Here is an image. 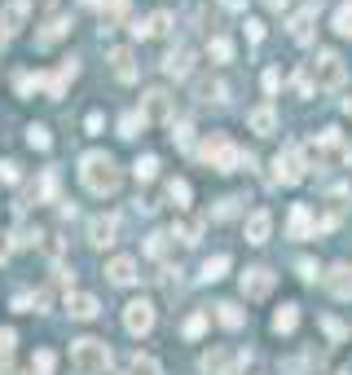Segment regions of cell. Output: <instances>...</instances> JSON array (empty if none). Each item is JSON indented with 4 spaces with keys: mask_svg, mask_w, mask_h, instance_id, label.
Wrapping results in <instances>:
<instances>
[{
    "mask_svg": "<svg viewBox=\"0 0 352 375\" xmlns=\"http://www.w3.org/2000/svg\"><path fill=\"white\" fill-rule=\"evenodd\" d=\"M80 181L93 194H115L119 181H123V172H119V164L106 155V150H88V155L80 159Z\"/></svg>",
    "mask_w": 352,
    "mask_h": 375,
    "instance_id": "1",
    "label": "cell"
},
{
    "mask_svg": "<svg viewBox=\"0 0 352 375\" xmlns=\"http://www.w3.org/2000/svg\"><path fill=\"white\" fill-rule=\"evenodd\" d=\"M71 366H75V375H106L110 344L106 340H75L71 344Z\"/></svg>",
    "mask_w": 352,
    "mask_h": 375,
    "instance_id": "2",
    "label": "cell"
},
{
    "mask_svg": "<svg viewBox=\"0 0 352 375\" xmlns=\"http://www.w3.org/2000/svg\"><path fill=\"white\" fill-rule=\"evenodd\" d=\"M198 155H203L216 172H234V168L242 164V150H238L229 137H224V133H212L203 146H198Z\"/></svg>",
    "mask_w": 352,
    "mask_h": 375,
    "instance_id": "3",
    "label": "cell"
},
{
    "mask_svg": "<svg viewBox=\"0 0 352 375\" xmlns=\"http://www.w3.org/2000/svg\"><path fill=\"white\" fill-rule=\"evenodd\" d=\"M309 71H313V84L317 89H343V80H348V66H343V58L335 54V49H321Z\"/></svg>",
    "mask_w": 352,
    "mask_h": 375,
    "instance_id": "4",
    "label": "cell"
},
{
    "mask_svg": "<svg viewBox=\"0 0 352 375\" xmlns=\"http://www.w3.org/2000/svg\"><path fill=\"white\" fill-rule=\"evenodd\" d=\"M304 168H309V155L299 146H286L278 159H273V177H278L282 186H299L304 181Z\"/></svg>",
    "mask_w": 352,
    "mask_h": 375,
    "instance_id": "5",
    "label": "cell"
},
{
    "mask_svg": "<svg viewBox=\"0 0 352 375\" xmlns=\"http://www.w3.org/2000/svg\"><path fill=\"white\" fill-rule=\"evenodd\" d=\"M115 239H119V216L115 212H97L88 221V243L97 247V252H106V247H115Z\"/></svg>",
    "mask_w": 352,
    "mask_h": 375,
    "instance_id": "6",
    "label": "cell"
},
{
    "mask_svg": "<svg viewBox=\"0 0 352 375\" xmlns=\"http://www.w3.org/2000/svg\"><path fill=\"white\" fill-rule=\"evenodd\" d=\"M123 327L133 336H150L155 331V305H150V300H128V305H123Z\"/></svg>",
    "mask_w": 352,
    "mask_h": 375,
    "instance_id": "7",
    "label": "cell"
},
{
    "mask_svg": "<svg viewBox=\"0 0 352 375\" xmlns=\"http://www.w3.org/2000/svg\"><path fill=\"white\" fill-rule=\"evenodd\" d=\"M242 296L247 300H264L269 291H273V269H264V265H251V269H242Z\"/></svg>",
    "mask_w": 352,
    "mask_h": 375,
    "instance_id": "8",
    "label": "cell"
},
{
    "mask_svg": "<svg viewBox=\"0 0 352 375\" xmlns=\"http://www.w3.org/2000/svg\"><path fill=\"white\" fill-rule=\"evenodd\" d=\"M141 115H145V124L172 119V93H167V89H150V93L141 97Z\"/></svg>",
    "mask_w": 352,
    "mask_h": 375,
    "instance_id": "9",
    "label": "cell"
},
{
    "mask_svg": "<svg viewBox=\"0 0 352 375\" xmlns=\"http://www.w3.org/2000/svg\"><path fill=\"white\" fill-rule=\"evenodd\" d=\"M75 75H80V62H75V58H66V62H62V66H58V71L44 80V93H48V97H62V93L75 84Z\"/></svg>",
    "mask_w": 352,
    "mask_h": 375,
    "instance_id": "10",
    "label": "cell"
},
{
    "mask_svg": "<svg viewBox=\"0 0 352 375\" xmlns=\"http://www.w3.org/2000/svg\"><path fill=\"white\" fill-rule=\"evenodd\" d=\"M234 362H242L238 354H234V349H207V354H203V371L207 375H234Z\"/></svg>",
    "mask_w": 352,
    "mask_h": 375,
    "instance_id": "11",
    "label": "cell"
},
{
    "mask_svg": "<svg viewBox=\"0 0 352 375\" xmlns=\"http://www.w3.org/2000/svg\"><path fill=\"white\" fill-rule=\"evenodd\" d=\"M190 66H194V49H190V44H176V49H167L163 71L172 75V80H185V75H190Z\"/></svg>",
    "mask_w": 352,
    "mask_h": 375,
    "instance_id": "12",
    "label": "cell"
},
{
    "mask_svg": "<svg viewBox=\"0 0 352 375\" xmlns=\"http://www.w3.org/2000/svg\"><path fill=\"white\" fill-rule=\"evenodd\" d=\"M106 279L115 283V287H133L141 274H137V261L133 256H115V261H106Z\"/></svg>",
    "mask_w": 352,
    "mask_h": 375,
    "instance_id": "13",
    "label": "cell"
},
{
    "mask_svg": "<svg viewBox=\"0 0 352 375\" xmlns=\"http://www.w3.org/2000/svg\"><path fill=\"white\" fill-rule=\"evenodd\" d=\"M27 14H31V0H9L5 14H0V27H5V36H18L22 27H27Z\"/></svg>",
    "mask_w": 352,
    "mask_h": 375,
    "instance_id": "14",
    "label": "cell"
},
{
    "mask_svg": "<svg viewBox=\"0 0 352 375\" xmlns=\"http://www.w3.org/2000/svg\"><path fill=\"white\" fill-rule=\"evenodd\" d=\"M269 234H273V212L269 208H256V212H251L247 216V243H269Z\"/></svg>",
    "mask_w": 352,
    "mask_h": 375,
    "instance_id": "15",
    "label": "cell"
},
{
    "mask_svg": "<svg viewBox=\"0 0 352 375\" xmlns=\"http://www.w3.org/2000/svg\"><path fill=\"white\" fill-rule=\"evenodd\" d=\"M247 129L256 137H273V133H278V111H273V106H256L247 115Z\"/></svg>",
    "mask_w": 352,
    "mask_h": 375,
    "instance_id": "16",
    "label": "cell"
},
{
    "mask_svg": "<svg viewBox=\"0 0 352 375\" xmlns=\"http://www.w3.org/2000/svg\"><path fill=\"white\" fill-rule=\"evenodd\" d=\"M326 287H331V296H339V300H352V265H335L331 274H326Z\"/></svg>",
    "mask_w": 352,
    "mask_h": 375,
    "instance_id": "17",
    "label": "cell"
},
{
    "mask_svg": "<svg viewBox=\"0 0 352 375\" xmlns=\"http://www.w3.org/2000/svg\"><path fill=\"white\" fill-rule=\"evenodd\" d=\"M110 71H115V80H123V84H133L137 80V66H133V54L128 49H110Z\"/></svg>",
    "mask_w": 352,
    "mask_h": 375,
    "instance_id": "18",
    "label": "cell"
},
{
    "mask_svg": "<svg viewBox=\"0 0 352 375\" xmlns=\"http://www.w3.org/2000/svg\"><path fill=\"white\" fill-rule=\"evenodd\" d=\"M66 309H71V318H97V309H102V305H97V296H88V291H75V296H66Z\"/></svg>",
    "mask_w": 352,
    "mask_h": 375,
    "instance_id": "19",
    "label": "cell"
},
{
    "mask_svg": "<svg viewBox=\"0 0 352 375\" xmlns=\"http://www.w3.org/2000/svg\"><path fill=\"white\" fill-rule=\"evenodd\" d=\"M313 18H317V5H304V9L291 18V36H295L299 44H309V40H313Z\"/></svg>",
    "mask_w": 352,
    "mask_h": 375,
    "instance_id": "20",
    "label": "cell"
},
{
    "mask_svg": "<svg viewBox=\"0 0 352 375\" xmlns=\"http://www.w3.org/2000/svg\"><path fill=\"white\" fill-rule=\"evenodd\" d=\"M198 102H229V84H224V80H212V75H207V80H198Z\"/></svg>",
    "mask_w": 352,
    "mask_h": 375,
    "instance_id": "21",
    "label": "cell"
},
{
    "mask_svg": "<svg viewBox=\"0 0 352 375\" xmlns=\"http://www.w3.org/2000/svg\"><path fill=\"white\" fill-rule=\"evenodd\" d=\"M313 234V212L309 204H295L291 208V239H309Z\"/></svg>",
    "mask_w": 352,
    "mask_h": 375,
    "instance_id": "22",
    "label": "cell"
},
{
    "mask_svg": "<svg viewBox=\"0 0 352 375\" xmlns=\"http://www.w3.org/2000/svg\"><path fill=\"white\" fill-rule=\"evenodd\" d=\"M295 327H299V305H278V314H273V331L291 336Z\"/></svg>",
    "mask_w": 352,
    "mask_h": 375,
    "instance_id": "23",
    "label": "cell"
},
{
    "mask_svg": "<svg viewBox=\"0 0 352 375\" xmlns=\"http://www.w3.org/2000/svg\"><path fill=\"white\" fill-rule=\"evenodd\" d=\"M216 322H220V327H229V331H238L247 322V314L234 305V300H220V305H216Z\"/></svg>",
    "mask_w": 352,
    "mask_h": 375,
    "instance_id": "24",
    "label": "cell"
},
{
    "mask_svg": "<svg viewBox=\"0 0 352 375\" xmlns=\"http://www.w3.org/2000/svg\"><path fill=\"white\" fill-rule=\"evenodd\" d=\"M224 269H229V256H224V252H220V256H207V261H203V283H220Z\"/></svg>",
    "mask_w": 352,
    "mask_h": 375,
    "instance_id": "25",
    "label": "cell"
},
{
    "mask_svg": "<svg viewBox=\"0 0 352 375\" xmlns=\"http://www.w3.org/2000/svg\"><path fill=\"white\" fill-rule=\"evenodd\" d=\"M128 371H133V375H163V366H159V358H150V354H133V362H128Z\"/></svg>",
    "mask_w": 352,
    "mask_h": 375,
    "instance_id": "26",
    "label": "cell"
},
{
    "mask_svg": "<svg viewBox=\"0 0 352 375\" xmlns=\"http://www.w3.org/2000/svg\"><path fill=\"white\" fill-rule=\"evenodd\" d=\"M207 54H212V62H229V58H234V40H229V36H212Z\"/></svg>",
    "mask_w": 352,
    "mask_h": 375,
    "instance_id": "27",
    "label": "cell"
},
{
    "mask_svg": "<svg viewBox=\"0 0 352 375\" xmlns=\"http://www.w3.org/2000/svg\"><path fill=\"white\" fill-rule=\"evenodd\" d=\"M190 194H194L190 181H181V177H172V181H167V199H172L176 208H190Z\"/></svg>",
    "mask_w": 352,
    "mask_h": 375,
    "instance_id": "28",
    "label": "cell"
},
{
    "mask_svg": "<svg viewBox=\"0 0 352 375\" xmlns=\"http://www.w3.org/2000/svg\"><path fill=\"white\" fill-rule=\"evenodd\" d=\"M62 36H66V18H53V22H48V27L36 36V44H40V49H48V44H53V40H62Z\"/></svg>",
    "mask_w": 352,
    "mask_h": 375,
    "instance_id": "29",
    "label": "cell"
},
{
    "mask_svg": "<svg viewBox=\"0 0 352 375\" xmlns=\"http://www.w3.org/2000/svg\"><path fill=\"white\" fill-rule=\"evenodd\" d=\"M137 129H145V115L141 111H128L119 119V137H137Z\"/></svg>",
    "mask_w": 352,
    "mask_h": 375,
    "instance_id": "30",
    "label": "cell"
},
{
    "mask_svg": "<svg viewBox=\"0 0 352 375\" xmlns=\"http://www.w3.org/2000/svg\"><path fill=\"white\" fill-rule=\"evenodd\" d=\"M53 190H58V172H44V177L31 186V199H53Z\"/></svg>",
    "mask_w": 352,
    "mask_h": 375,
    "instance_id": "31",
    "label": "cell"
},
{
    "mask_svg": "<svg viewBox=\"0 0 352 375\" xmlns=\"http://www.w3.org/2000/svg\"><path fill=\"white\" fill-rule=\"evenodd\" d=\"M27 141H31V150H48V146H53V137H48L44 124H31V129H27Z\"/></svg>",
    "mask_w": 352,
    "mask_h": 375,
    "instance_id": "32",
    "label": "cell"
},
{
    "mask_svg": "<svg viewBox=\"0 0 352 375\" xmlns=\"http://www.w3.org/2000/svg\"><path fill=\"white\" fill-rule=\"evenodd\" d=\"M133 172H137V181H150V177L159 172V159H155V155H141V159L133 164Z\"/></svg>",
    "mask_w": 352,
    "mask_h": 375,
    "instance_id": "33",
    "label": "cell"
},
{
    "mask_svg": "<svg viewBox=\"0 0 352 375\" xmlns=\"http://www.w3.org/2000/svg\"><path fill=\"white\" fill-rule=\"evenodd\" d=\"M14 84H18V93H22V97H27L31 89H44V75H31V71H22Z\"/></svg>",
    "mask_w": 352,
    "mask_h": 375,
    "instance_id": "34",
    "label": "cell"
},
{
    "mask_svg": "<svg viewBox=\"0 0 352 375\" xmlns=\"http://www.w3.org/2000/svg\"><path fill=\"white\" fill-rule=\"evenodd\" d=\"M335 31L339 36H352V5H339L335 9Z\"/></svg>",
    "mask_w": 352,
    "mask_h": 375,
    "instance_id": "35",
    "label": "cell"
},
{
    "mask_svg": "<svg viewBox=\"0 0 352 375\" xmlns=\"http://www.w3.org/2000/svg\"><path fill=\"white\" fill-rule=\"evenodd\" d=\"M53 371V354H48V349H40V354L31 358V375H48Z\"/></svg>",
    "mask_w": 352,
    "mask_h": 375,
    "instance_id": "36",
    "label": "cell"
},
{
    "mask_svg": "<svg viewBox=\"0 0 352 375\" xmlns=\"http://www.w3.org/2000/svg\"><path fill=\"white\" fill-rule=\"evenodd\" d=\"M295 93L299 97H313V71H299L295 75Z\"/></svg>",
    "mask_w": 352,
    "mask_h": 375,
    "instance_id": "37",
    "label": "cell"
},
{
    "mask_svg": "<svg viewBox=\"0 0 352 375\" xmlns=\"http://www.w3.org/2000/svg\"><path fill=\"white\" fill-rule=\"evenodd\" d=\"M123 14H128V0H110V9H106V27H115Z\"/></svg>",
    "mask_w": 352,
    "mask_h": 375,
    "instance_id": "38",
    "label": "cell"
},
{
    "mask_svg": "<svg viewBox=\"0 0 352 375\" xmlns=\"http://www.w3.org/2000/svg\"><path fill=\"white\" fill-rule=\"evenodd\" d=\"M203 331H207V314H194L185 322V336H203Z\"/></svg>",
    "mask_w": 352,
    "mask_h": 375,
    "instance_id": "39",
    "label": "cell"
},
{
    "mask_svg": "<svg viewBox=\"0 0 352 375\" xmlns=\"http://www.w3.org/2000/svg\"><path fill=\"white\" fill-rule=\"evenodd\" d=\"M172 27V14H155V18H150V36H163Z\"/></svg>",
    "mask_w": 352,
    "mask_h": 375,
    "instance_id": "40",
    "label": "cell"
},
{
    "mask_svg": "<svg viewBox=\"0 0 352 375\" xmlns=\"http://www.w3.org/2000/svg\"><path fill=\"white\" fill-rule=\"evenodd\" d=\"M176 234H181V243H198V225L194 221H181V225H176Z\"/></svg>",
    "mask_w": 352,
    "mask_h": 375,
    "instance_id": "41",
    "label": "cell"
},
{
    "mask_svg": "<svg viewBox=\"0 0 352 375\" xmlns=\"http://www.w3.org/2000/svg\"><path fill=\"white\" fill-rule=\"evenodd\" d=\"M163 247H167V234H150V243H145L150 256H163Z\"/></svg>",
    "mask_w": 352,
    "mask_h": 375,
    "instance_id": "42",
    "label": "cell"
},
{
    "mask_svg": "<svg viewBox=\"0 0 352 375\" xmlns=\"http://www.w3.org/2000/svg\"><path fill=\"white\" fill-rule=\"evenodd\" d=\"M321 327H326V336H331V340H343V322H339V318H321Z\"/></svg>",
    "mask_w": 352,
    "mask_h": 375,
    "instance_id": "43",
    "label": "cell"
},
{
    "mask_svg": "<svg viewBox=\"0 0 352 375\" xmlns=\"http://www.w3.org/2000/svg\"><path fill=\"white\" fill-rule=\"evenodd\" d=\"M9 354H14V331L0 327V358H9Z\"/></svg>",
    "mask_w": 352,
    "mask_h": 375,
    "instance_id": "44",
    "label": "cell"
},
{
    "mask_svg": "<svg viewBox=\"0 0 352 375\" xmlns=\"http://www.w3.org/2000/svg\"><path fill=\"white\" fill-rule=\"evenodd\" d=\"M0 181H18V164H14V159L0 164Z\"/></svg>",
    "mask_w": 352,
    "mask_h": 375,
    "instance_id": "45",
    "label": "cell"
},
{
    "mask_svg": "<svg viewBox=\"0 0 352 375\" xmlns=\"http://www.w3.org/2000/svg\"><path fill=\"white\" fill-rule=\"evenodd\" d=\"M133 36H137V40L150 36V18H133Z\"/></svg>",
    "mask_w": 352,
    "mask_h": 375,
    "instance_id": "46",
    "label": "cell"
},
{
    "mask_svg": "<svg viewBox=\"0 0 352 375\" xmlns=\"http://www.w3.org/2000/svg\"><path fill=\"white\" fill-rule=\"evenodd\" d=\"M247 40H251V44L264 40V27H260V22H247Z\"/></svg>",
    "mask_w": 352,
    "mask_h": 375,
    "instance_id": "47",
    "label": "cell"
},
{
    "mask_svg": "<svg viewBox=\"0 0 352 375\" xmlns=\"http://www.w3.org/2000/svg\"><path fill=\"white\" fill-rule=\"evenodd\" d=\"M278 84H282L278 71H264V93H278Z\"/></svg>",
    "mask_w": 352,
    "mask_h": 375,
    "instance_id": "48",
    "label": "cell"
},
{
    "mask_svg": "<svg viewBox=\"0 0 352 375\" xmlns=\"http://www.w3.org/2000/svg\"><path fill=\"white\" fill-rule=\"evenodd\" d=\"M102 124H106L102 111H93V115H88V133H102Z\"/></svg>",
    "mask_w": 352,
    "mask_h": 375,
    "instance_id": "49",
    "label": "cell"
},
{
    "mask_svg": "<svg viewBox=\"0 0 352 375\" xmlns=\"http://www.w3.org/2000/svg\"><path fill=\"white\" fill-rule=\"evenodd\" d=\"M234 204H238V199H224V204H220V208H216V216H234V212H238V208H234Z\"/></svg>",
    "mask_w": 352,
    "mask_h": 375,
    "instance_id": "50",
    "label": "cell"
},
{
    "mask_svg": "<svg viewBox=\"0 0 352 375\" xmlns=\"http://www.w3.org/2000/svg\"><path fill=\"white\" fill-rule=\"evenodd\" d=\"M264 5H269L273 14H282V9H286V0H264Z\"/></svg>",
    "mask_w": 352,
    "mask_h": 375,
    "instance_id": "51",
    "label": "cell"
},
{
    "mask_svg": "<svg viewBox=\"0 0 352 375\" xmlns=\"http://www.w3.org/2000/svg\"><path fill=\"white\" fill-rule=\"evenodd\" d=\"M9 256V234H0V261Z\"/></svg>",
    "mask_w": 352,
    "mask_h": 375,
    "instance_id": "52",
    "label": "cell"
},
{
    "mask_svg": "<svg viewBox=\"0 0 352 375\" xmlns=\"http://www.w3.org/2000/svg\"><path fill=\"white\" fill-rule=\"evenodd\" d=\"M247 5V0H224V9H242Z\"/></svg>",
    "mask_w": 352,
    "mask_h": 375,
    "instance_id": "53",
    "label": "cell"
},
{
    "mask_svg": "<svg viewBox=\"0 0 352 375\" xmlns=\"http://www.w3.org/2000/svg\"><path fill=\"white\" fill-rule=\"evenodd\" d=\"M343 159H348V164H352V141H348V146H343Z\"/></svg>",
    "mask_w": 352,
    "mask_h": 375,
    "instance_id": "54",
    "label": "cell"
},
{
    "mask_svg": "<svg viewBox=\"0 0 352 375\" xmlns=\"http://www.w3.org/2000/svg\"><path fill=\"white\" fill-rule=\"evenodd\" d=\"M343 111H348V115H352V97H348V102H343Z\"/></svg>",
    "mask_w": 352,
    "mask_h": 375,
    "instance_id": "55",
    "label": "cell"
},
{
    "mask_svg": "<svg viewBox=\"0 0 352 375\" xmlns=\"http://www.w3.org/2000/svg\"><path fill=\"white\" fill-rule=\"evenodd\" d=\"M5 40H9V36H5V31H0V44H5Z\"/></svg>",
    "mask_w": 352,
    "mask_h": 375,
    "instance_id": "56",
    "label": "cell"
},
{
    "mask_svg": "<svg viewBox=\"0 0 352 375\" xmlns=\"http://www.w3.org/2000/svg\"><path fill=\"white\" fill-rule=\"evenodd\" d=\"M84 5H97V0H84Z\"/></svg>",
    "mask_w": 352,
    "mask_h": 375,
    "instance_id": "57",
    "label": "cell"
}]
</instances>
